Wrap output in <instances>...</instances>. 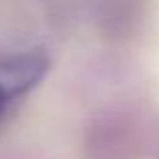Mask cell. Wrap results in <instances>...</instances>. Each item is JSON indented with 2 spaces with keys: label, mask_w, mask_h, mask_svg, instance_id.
Segmentation results:
<instances>
[{
  "label": "cell",
  "mask_w": 159,
  "mask_h": 159,
  "mask_svg": "<svg viewBox=\"0 0 159 159\" xmlns=\"http://www.w3.org/2000/svg\"><path fill=\"white\" fill-rule=\"evenodd\" d=\"M51 58L40 48L0 51V125L40 85Z\"/></svg>",
  "instance_id": "cell-1"
}]
</instances>
